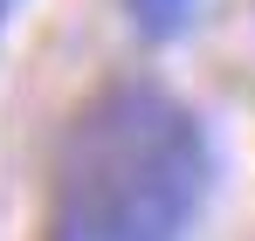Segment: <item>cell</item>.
<instances>
[{"label": "cell", "mask_w": 255, "mask_h": 241, "mask_svg": "<svg viewBox=\"0 0 255 241\" xmlns=\"http://www.w3.org/2000/svg\"><path fill=\"white\" fill-rule=\"evenodd\" d=\"M7 14H14V0H0V28H7Z\"/></svg>", "instance_id": "cell-3"}, {"label": "cell", "mask_w": 255, "mask_h": 241, "mask_svg": "<svg viewBox=\"0 0 255 241\" xmlns=\"http://www.w3.org/2000/svg\"><path fill=\"white\" fill-rule=\"evenodd\" d=\"M193 7H200V0H125L131 28H138V35H152V41H166V35H179V28L193 21Z\"/></svg>", "instance_id": "cell-2"}, {"label": "cell", "mask_w": 255, "mask_h": 241, "mask_svg": "<svg viewBox=\"0 0 255 241\" xmlns=\"http://www.w3.org/2000/svg\"><path fill=\"white\" fill-rule=\"evenodd\" d=\"M214 193V145L166 83H104L48 165V241H186Z\"/></svg>", "instance_id": "cell-1"}]
</instances>
